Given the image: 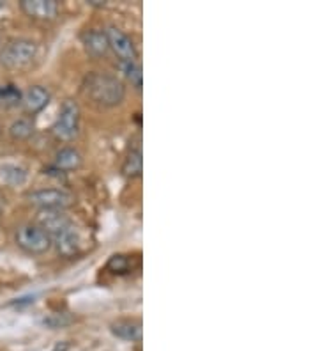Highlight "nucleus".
Masks as SVG:
<instances>
[{"label":"nucleus","mask_w":318,"mask_h":351,"mask_svg":"<svg viewBox=\"0 0 318 351\" xmlns=\"http://www.w3.org/2000/svg\"><path fill=\"white\" fill-rule=\"evenodd\" d=\"M39 227L50 236L51 245H55L62 256L71 257L80 249V232L68 215L60 210H42L38 217Z\"/></svg>","instance_id":"f257e3e1"},{"label":"nucleus","mask_w":318,"mask_h":351,"mask_svg":"<svg viewBox=\"0 0 318 351\" xmlns=\"http://www.w3.org/2000/svg\"><path fill=\"white\" fill-rule=\"evenodd\" d=\"M16 243L21 250H25L27 254H47L51 249L50 236L42 227L34 226V223H27L21 226L16 231Z\"/></svg>","instance_id":"7ed1b4c3"},{"label":"nucleus","mask_w":318,"mask_h":351,"mask_svg":"<svg viewBox=\"0 0 318 351\" xmlns=\"http://www.w3.org/2000/svg\"><path fill=\"white\" fill-rule=\"evenodd\" d=\"M66 350H68V346H66V344H64L62 350H60V346H57V350H55V351H66Z\"/></svg>","instance_id":"f3484780"},{"label":"nucleus","mask_w":318,"mask_h":351,"mask_svg":"<svg viewBox=\"0 0 318 351\" xmlns=\"http://www.w3.org/2000/svg\"><path fill=\"white\" fill-rule=\"evenodd\" d=\"M105 32L106 38H108V47L122 59V62H135L138 51H136L133 39L117 27H108V30H105Z\"/></svg>","instance_id":"0eeeda50"},{"label":"nucleus","mask_w":318,"mask_h":351,"mask_svg":"<svg viewBox=\"0 0 318 351\" xmlns=\"http://www.w3.org/2000/svg\"><path fill=\"white\" fill-rule=\"evenodd\" d=\"M34 133V125L29 119H18L14 121L11 128H9V135L16 141H25Z\"/></svg>","instance_id":"2eb2a0df"},{"label":"nucleus","mask_w":318,"mask_h":351,"mask_svg":"<svg viewBox=\"0 0 318 351\" xmlns=\"http://www.w3.org/2000/svg\"><path fill=\"white\" fill-rule=\"evenodd\" d=\"M81 165V154L78 153L77 149H72V147H64L57 153L55 156V163H53V167L60 172L66 171H75Z\"/></svg>","instance_id":"9b49d317"},{"label":"nucleus","mask_w":318,"mask_h":351,"mask_svg":"<svg viewBox=\"0 0 318 351\" xmlns=\"http://www.w3.org/2000/svg\"><path fill=\"white\" fill-rule=\"evenodd\" d=\"M122 69L124 75L129 82H131V86L136 87V89H142V84H144V75H142V68L138 62H122Z\"/></svg>","instance_id":"dca6fc26"},{"label":"nucleus","mask_w":318,"mask_h":351,"mask_svg":"<svg viewBox=\"0 0 318 351\" xmlns=\"http://www.w3.org/2000/svg\"><path fill=\"white\" fill-rule=\"evenodd\" d=\"M27 169L14 163H8L4 167H0V181L9 186H20L27 181Z\"/></svg>","instance_id":"f8f14e48"},{"label":"nucleus","mask_w":318,"mask_h":351,"mask_svg":"<svg viewBox=\"0 0 318 351\" xmlns=\"http://www.w3.org/2000/svg\"><path fill=\"white\" fill-rule=\"evenodd\" d=\"M78 132H80V107L77 101L66 99L53 125V133L60 141H72Z\"/></svg>","instance_id":"20e7f679"},{"label":"nucleus","mask_w":318,"mask_h":351,"mask_svg":"<svg viewBox=\"0 0 318 351\" xmlns=\"http://www.w3.org/2000/svg\"><path fill=\"white\" fill-rule=\"evenodd\" d=\"M50 90L44 89V87L41 86H34L30 87L25 95H23V105H25L27 112H30V114H38L42 108H47V105L50 103Z\"/></svg>","instance_id":"9d476101"},{"label":"nucleus","mask_w":318,"mask_h":351,"mask_svg":"<svg viewBox=\"0 0 318 351\" xmlns=\"http://www.w3.org/2000/svg\"><path fill=\"white\" fill-rule=\"evenodd\" d=\"M29 201L41 210H66L72 204V195L64 189H42L29 193Z\"/></svg>","instance_id":"423d86ee"},{"label":"nucleus","mask_w":318,"mask_h":351,"mask_svg":"<svg viewBox=\"0 0 318 351\" xmlns=\"http://www.w3.org/2000/svg\"><path fill=\"white\" fill-rule=\"evenodd\" d=\"M81 41H83L85 50L89 51L92 57H101L105 56L106 51L110 50L105 30H87V32L81 36Z\"/></svg>","instance_id":"1a4fd4ad"},{"label":"nucleus","mask_w":318,"mask_h":351,"mask_svg":"<svg viewBox=\"0 0 318 351\" xmlns=\"http://www.w3.org/2000/svg\"><path fill=\"white\" fill-rule=\"evenodd\" d=\"M111 332L117 337L124 339V341H140L142 339V325L136 322H117L111 325Z\"/></svg>","instance_id":"ddd939ff"},{"label":"nucleus","mask_w":318,"mask_h":351,"mask_svg":"<svg viewBox=\"0 0 318 351\" xmlns=\"http://www.w3.org/2000/svg\"><path fill=\"white\" fill-rule=\"evenodd\" d=\"M144 171V158H142V149H131L127 154L122 165V174L127 178H138Z\"/></svg>","instance_id":"4468645a"},{"label":"nucleus","mask_w":318,"mask_h":351,"mask_svg":"<svg viewBox=\"0 0 318 351\" xmlns=\"http://www.w3.org/2000/svg\"><path fill=\"white\" fill-rule=\"evenodd\" d=\"M87 93L94 101L103 107H115L122 103L126 96V87L114 75L92 73L87 78Z\"/></svg>","instance_id":"f03ea898"},{"label":"nucleus","mask_w":318,"mask_h":351,"mask_svg":"<svg viewBox=\"0 0 318 351\" xmlns=\"http://www.w3.org/2000/svg\"><path fill=\"white\" fill-rule=\"evenodd\" d=\"M20 5L29 16L38 20H51L59 11V4L55 0H21Z\"/></svg>","instance_id":"6e6552de"},{"label":"nucleus","mask_w":318,"mask_h":351,"mask_svg":"<svg viewBox=\"0 0 318 351\" xmlns=\"http://www.w3.org/2000/svg\"><path fill=\"white\" fill-rule=\"evenodd\" d=\"M36 53H38L36 43L29 41V39H16V41H11L2 48L0 62L5 68H23L34 60Z\"/></svg>","instance_id":"39448f33"}]
</instances>
